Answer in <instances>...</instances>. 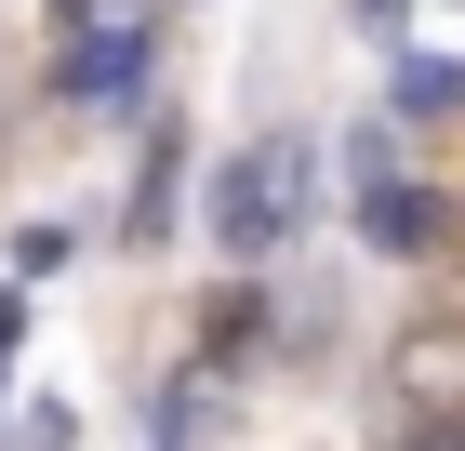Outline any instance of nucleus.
Instances as JSON below:
<instances>
[{
	"instance_id": "obj_2",
	"label": "nucleus",
	"mask_w": 465,
	"mask_h": 451,
	"mask_svg": "<svg viewBox=\"0 0 465 451\" xmlns=\"http://www.w3.org/2000/svg\"><path fill=\"white\" fill-rule=\"evenodd\" d=\"M54 14H67V54H54L67 93H120L146 67V0H54Z\"/></svg>"
},
{
	"instance_id": "obj_1",
	"label": "nucleus",
	"mask_w": 465,
	"mask_h": 451,
	"mask_svg": "<svg viewBox=\"0 0 465 451\" xmlns=\"http://www.w3.org/2000/svg\"><path fill=\"white\" fill-rule=\"evenodd\" d=\"M292 212H306V146L292 133H266L252 160H226V186H213V240L226 252H280Z\"/></svg>"
},
{
	"instance_id": "obj_3",
	"label": "nucleus",
	"mask_w": 465,
	"mask_h": 451,
	"mask_svg": "<svg viewBox=\"0 0 465 451\" xmlns=\"http://www.w3.org/2000/svg\"><path fill=\"white\" fill-rule=\"evenodd\" d=\"M359 226H372L386 252H439V200H426V186H386V173H372V186H359Z\"/></svg>"
},
{
	"instance_id": "obj_4",
	"label": "nucleus",
	"mask_w": 465,
	"mask_h": 451,
	"mask_svg": "<svg viewBox=\"0 0 465 451\" xmlns=\"http://www.w3.org/2000/svg\"><path fill=\"white\" fill-rule=\"evenodd\" d=\"M399 451H465V425H412V438H399Z\"/></svg>"
}]
</instances>
